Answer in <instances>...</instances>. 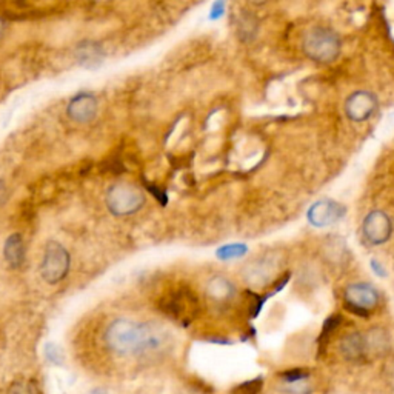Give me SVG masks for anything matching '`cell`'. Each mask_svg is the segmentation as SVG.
<instances>
[{
	"label": "cell",
	"mask_w": 394,
	"mask_h": 394,
	"mask_svg": "<svg viewBox=\"0 0 394 394\" xmlns=\"http://www.w3.org/2000/svg\"><path fill=\"white\" fill-rule=\"evenodd\" d=\"M105 345L119 357L159 353L166 345V334L156 325L131 319H116L105 330Z\"/></svg>",
	"instance_id": "obj_1"
},
{
	"label": "cell",
	"mask_w": 394,
	"mask_h": 394,
	"mask_svg": "<svg viewBox=\"0 0 394 394\" xmlns=\"http://www.w3.org/2000/svg\"><path fill=\"white\" fill-rule=\"evenodd\" d=\"M159 309L176 324L188 326L200 313V302L187 285H178L159 299Z\"/></svg>",
	"instance_id": "obj_2"
},
{
	"label": "cell",
	"mask_w": 394,
	"mask_h": 394,
	"mask_svg": "<svg viewBox=\"0 0 394 394\" xmlns=\"http://www.w3.org/2000/svg\"><path fill=\"white\" fill-rule=\"evenodd\" d=\"M340 37L331 28L314 27L309 30L302 40V51L316 63H333L340 54Z\"/></svg>",
	"instance_id": "obj_3"
},
{
	"label": "cell",
	"mask_w": 394,
	"mask_h": 394,
	"mask_svg": "<svg viewBox=\"0 0 394 394\" xmlns=\"http://www.w3.org/2000/svg\"><path fill=\"white\" fill-rule=\"evenodd\" d=\"M381 302L379 291L371 283L356 282L351 283L343 295V307L351 314L359 317H370Z\"/></svg>",
	"instance_id": "obj_4"
},
{
	"label": "cell",
	"mask_w": 394,
	"mask_h": 394,
	"mask_svg": "<svg viewBox=\"0 0 394 394\" xmlns=\"http://www.w3.org/2000/svg\"><path fill=\"white\" fill-rule=\"evenodd\" d=\"M145 204V196L137 187L130 183H116L106 195L108 209L116 216H130L137 213Z\"/></svg>",
	"instance_id": "obj_5"
},
{
	"label": "cell",
	"mask_w": 394,
	"mask_h": 394,
	"mask_svg": "<svg viewBox=\"0 0 394 394\" xmlns=\"http://www.w3.org/2000/svg\"><path fill=\"white\" fill-rule=\"evenodd\" d=\"M71 256L66 248L56 240L48 242L44 259H42L40 274L47 283H57L66 278L70 271Z\"/></svg>",
	"instance_id": "obj_6"
},
{
	"label": "cell",
	"mask_w": 394,
	"mask_h": 394,
	"mask_svg": "<svg viewBox=\"0 0 394 394\" xmlns=\"http://www.w3.org/2000/svg\"><path fill=\"white\" fill-rule=\"evenodd\" d=\"M362 234L368 244L371 245H382L385 242H388L393 234V222L391 217L381 211V209H374L368 214L364 223H362Z\"/></svg>",
	"instance_id": "obj_7"
},
{
	"label": "cell",
	"mask_w": 394,
	"mask_h": 394,
	"mask_svg": "<svg viewBox=\"0 0 394 394\" xmlns=\"http://www.w3.org/2000/svg\"><path fill=\"white\" fill-rule=\"evenodd\" d=\"M345 216V207H342L336 200L322 199L317 200L308 209V221L317 228H325V226L334 225Z\"/></svg>",
	"instance_id": "obj_8"
},
{
	"label": "cell",
	"mask_w": 394,
	"mask_h": 394,
	"mask_svg": "<svg viewBox=\"0 0 394 394\" xmlns=\"http://www.w3.org/2000/svg\"><path fill=\"white\" fill-rule=\"evenodd\" d=\"M339 355L348 364H370L364 331H351L339 340Z\"/></svg>",
	"instance_id": "obj_9"
},
{
	"label": "cell",
	"mask_w": 394,
	"mask_h": 394,
	"mask_svg": "<svg viewBox=\"0 0 394 394\" xmlns=\"http://www.w3.org/2000/svg\"><path fill=\"white\" fill-rule=\"evenodd\" d=\"M377 110V97L370 91H356L345 102V114L351 122L362 123Z\"/></svg>",
	"instance_id": "obj_10"
},
{
	"label": "cell",
	"mask_w": 394,
	"mask_h": 394,
	"mask_svg": "<svg viewBox=\"0 0 394 394\" xmlns=\"http://www.w3.org/2000/svg\"><path fill=\"white\" fill-rule=\"evenodd\" d=\"M66 113L74 122L88 123L97 114V100L94 96L82 93L71 100L68 108H66Z\"/></svg>",
	"instance_id": "obj_11"
},
{
	"label": "cell",
	"mask_w": 394,
	"mask_h": 394,
	"mask_svg": "<svg viewBox=\"0 0 394 394\" xmlns=\"http://www.w3.org/2000/svg\"><path fill=\"white\" fill-rule=\"evenodd\" d=\"M365 336V343H367V351L370 360L379 359L385 356L391 348V338L388 331L382 328V326H371L364 331Z\"/></svg>",
	"instance_id": "obj_12"
},
{
	"label": "cell",
	"mask_w": 394,
	"mask_h": 394,
	"mask_svg": "<svg viewBox=\"0 0 394 394\" xmlns=\"http://www.w3.org/2000/svg\"><path fill=\"white\" fill-rule=\"evenodd\" d=\"M205 293L207 297L216 302V304H225L236 295V288H234V283L230 279L223 278V276H216V278L208 281Z\"/></svg>",
	"instance_id": "obj_13"
},
{
	"label": "cell",
	"mask_w": 394,
	"mask_h": 394,
	"mask_svg": "<svg viewBox=\"0 0 394 394\" xmlns=\"http://www.w3.org/2000/svg\"><path fill=\"white\" fill-rule=\"evenodd\" d=\"M4 256L5 261L11 268L22 266V264L25 262V257H27V248H25V242L19 233H14L6 239L4 247Z\"/></svg>",
	"instance_id": "obj_14"
},
{
	"label": "cell",
	"mask_w": 394,
	"mask_h": 394,
	"mask_svg": "<svg viewBox=\"0 0 394 394\" xmlns=\"http://www.w3.org/2000/svg\"><path fill=\"white\" fill-rule=\"evenodd\" d=\"M273 257H262L261 261H256L250 265L248 273H250V282H254L257 285L266 283L270 281V276L276 271V264L271 261Z\"/></svg>",
	"instance_id": "obj_15"
},
{
	"label": "cell",
	"mask_w": 394,
	"mask_h": 394,
	"mask_svg": "<svg viewBox=\"0 0 394 394\" xmlns=\"http://www.w3.org/2000/svg\"><path fill=\"white\" fill-rule=\"evenodd\" d=\"M342 321H343V317L340 314H333L325 321V324L322 326V331H321V336H319V345L321 347H325L326 343L331 340L333 334L340 328Z\"/></svg>",
	"instance_id": "obj_16"
},
{
	"label": "cell",
	"mask_w": 394,
	"mask_h": 394,
	"mask_svg": "<svg viewBox=\"0 0 394 394\" xmlns=\"http://www.w3.org/2000/svg\"><path fill=\"white\" fill-rule=\"evenodd\" d=\"M248 251V247L245 244H230L223 245L216 251V256L221 259V261H231V259H238L245 256Z\"/></svg>",
	"instance_id": "obj_17"
},
{
	"label": "cell",
	"mask_w": 394,
	"mask_h": 394,
	"mask_svg": "<svg viewBox=\"0 0 394 394\" xmlns=\"http://www.w3.org/2000/svg\"><path fill=\"white\" fill-rule=\"evenodd\" d=\"M281 391L283 394H313L314 383L312 382V377L305 381H300V382L281 383Z\"/></svg>",
	"instance_id": "obj_18"
},
{
	"label": "cell",
	"mask_w": 394,
	"mask_h": 394,
	"mask_svg": "<svg viewBox=\"0 0 394 394\" xmlns=\"http://www.w3.org/2000/svg\"><path fill=\"white\" fill-rule=\"evenodd\" d=\"M6 394H40V388L37 382L30 379L16 381L10 385Z\"/></svg>",
	"instance_id": "obj_19"
},
{
	"label": "cell",
	"mask_w": 394,
	"mask_h": 394,
	"mask_svg": "<svg viewBox=\"0 0 394 394\" xmlns=\"http://www.w3.org/2000/svg\"><path fill=\"white\" fill-rule=\"evenodd\" d=\"M80 51V61L83 63H97L100 61L99 57V49L91 48V44H85V49H79Z\"/></svg>",
	"instance_id": "obj_20"
},
{
	"label": "cell",
	"mask_w": 394,
	"mask_h": 394,
	"mask_svg": "<svg viewBox=\"0 0 394 394\" xmlns=\"http://www.w3.org/2000/svg\"><path fill=\"white\" fill-rule=\"evenodd\" d=\"M225 11V4L222 2H217L213 5V10H211V19H219L221 16Z\"/></svg>",
	"instance_id": "obj_21"
},
{
	"label": "cell",
	"mask_w": 394,
	"mask_h": 394,
	"mask_svg": "<svg viewBox=\"0 0 394 394\" xmlns=\"http://www.w3.org/2000/svg\"><path fill=\"white\" fill-rule=\"evenodd\" d=\"M61 356L62 355L59 353V350L53 345V343H51V345H48V359L49 360H53V362H61V360L57 359V357H61Z\"/></svg>",
	"instance_id": "obj_22"
}]
</instances>
